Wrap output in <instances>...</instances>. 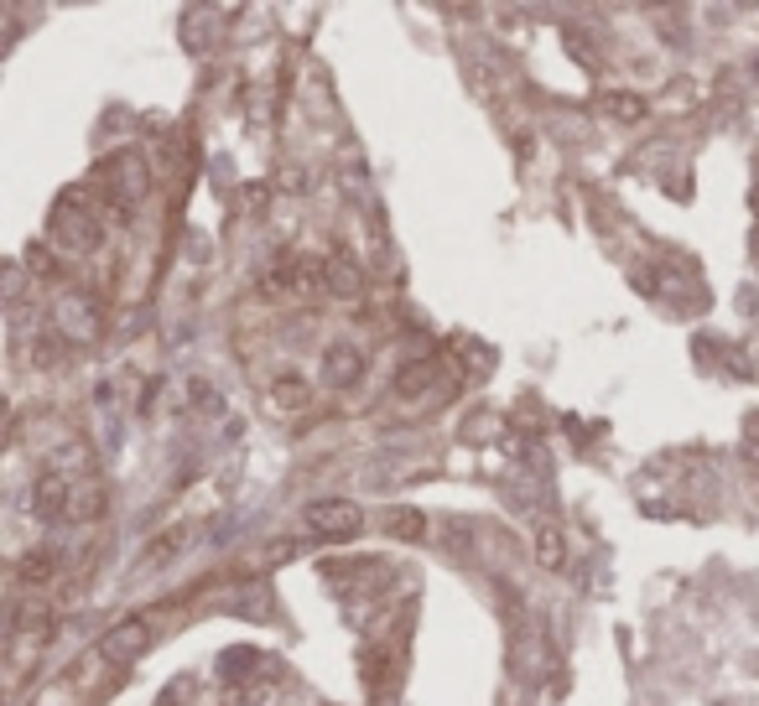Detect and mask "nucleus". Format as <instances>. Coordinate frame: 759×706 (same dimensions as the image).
<instances>
[{
  "mask_svg": "<svg viewBox=\"0 0 759 706\" xmlns=\"http://www.w3.org/2000/svg\"><path fill=\"white\" fill-rule=\"evenodd\" d=\"M47 235H53V244L68 250V255H89V250H100V218L83 208L79 193H68L58 208H53V218H47Z\"/></svg>",
  "mask_w": 759,
  "mask_h": 706,
  "instance_id": "obj_1",
  "label": "nucleus"
},
{
  "mask_svg": "<svg viewBox=\"0 0 759 706\" xmlns=\"http://www.w3.org/2000/svg\"><path fill=\"white\" fill-rule=\"evenodd\" d=\"M100 187H104V197L115 203V214H131L140 197H146L151 176H146L140 157H110V161L100 167Z\"/></svg>",
  "mask_w": 759,
  "mask_h": 706,
  "instance_id": "obj_2",
  "label": "nucleus"
},
{
  "mask_svg": "<svg viewBox=\"0 0 759 706\" xmlns=\"http://www.w3.org/2000/svg\"><path fill=\"white\" fill-rule=\"evenodd\" d=\"M302 525L313 530V535H322V540H349V535L364 530V510L354 499H313L302 510Z\"/></svg>",
  "mask_w": 759,
  "mask_h": 706,
  "instance_id": "obj_3",
  "label": "nucleus"
},
{
  "mask_svg": "<svg viewBox=\"0 0 759 706\" xmlns=\"http://www.w3.org/2000/svg\"><path fill=\"white\" fill-rule=\"evenodd\" d=\"M151 639H157V613H131L100 639V654L110 665H125V660H140L151 649Z\"/></svg>",
  "mask_w": 759,
  "mask_h": 706,
  "instance_id": "obj_4",
  "label": "nucleus"
},
{
  "mask_svg": "<svg viewBox=\"0 0 759 706\" xmlns=\"http://www.w3.org/2000/svg\"><path fill=\"white\" fill-rule=\"evenodd\" d=\"M322 286V260H307V255H292L271 265L265 281H260V296H307Z\"/></svg>",
  "mask_w": 759,
  "mask_h": 706,
  "instance_id": "obj_5",
  "label": "nucleus"
},
{
  "mask_svg": "<svg viewBox=\"0 0 759 706\" xmlns=\"http://www.w3.org/2000/svg\"><path fill=\"white\" fill-rule=\"evenodd\" d=\"M360 379H364L360 349H349V343H333V349L322 353V385H328V390H354Z\"/></svg>",
  "mask_w": 759,
  "mask_h": 706,
  "instance_id": "obj_6",
  "label": "nucleus"
},
{
  "mask_svg": "<svg viewBox=\"0 0 759 706\" xmlns=\"http://www.w3.org/2000/svg\"><path fill=\"white\" fill-rule=\"evenodd\" d=\"M322 292H333V296H360V292H364V271L339 250V255L322 260Z\"/></svg>",
  "mask_w": 759,
  "mask_h": 706,
  "instance_id": "obj_7",
  "label": "nucleus"
},
{
  "mask_svg": "<svg viewBox=\"0 0 759 706\" xmlns=\"http://www.w3.org/2000/svg\"><path fill=\"white\" fill-rule=\"evenodd\" d=\"M68 489H73V483H68L63 472H42L37 489H32V510H37L42 520H58V514L68 510Z\"/></svg>",
  "mask_w": 759,
  "mask_h": 706,
  "instance_id": "obj_8",
  "label": "nucleus"
},
{
  "mask_svg": "<svg viewBox=\"0 0 759 706\" xmlns=\"http://www.w3.org/2000/svg\"><path fill=\"white\" fill-rule=\"evenodd\" d=\"M58 577V556L53 550H26L21 556V567H16V588H26V592H42L47 582Z\"/></svg>",
  "mask_w": 759,
  "mask_h": 706,
  "instance_id": "obj_9",
  "label": "nucleus"
},
{
  "mask_svg": "<svg viewBox=\"0 0 759 706\" xmlns=\"http://www.w3.org/2000/svg\"><path fill=\"white\" fill-rule=\"evenodd\" d=\"M536 561L546 571L567 567V540H562V525H552V520H541L536 525Z\"/></svg>",
  "mask_w": 759,
  "mask_h": 706,
  "instance_id": "obj_10",
  "label": "nucleus"
},
{
  "mask_svg": "<svg viewBox=\"0 0 759 706\" xmlns=\"http://www.w3.org/2000/svg\"><path fill=\"white\" fill-rule=\"evenodd\" d=\"M94 317H100L94 301H79V296H73V301H63V328H68L73 343H79V338H94V328H100Z\"/></svg>",
  "mask_w": 759,
  "mask_h": 706,
  "instance_id": "obj_11",
  "label": "nucleus"
},
{
  "mask_svg": "<svg viewBox=\"0 0 759 706\" xmlns=\"http://www.w3.org/2000/svg\"><path fill=\"white\" fill-rule=\"evenodd\" d=\"M307 379H297V374H281L276 385H271V406L276 411H307Z\"/></svg>",
  "mask_w": 759,
  "mask_h": 706,
  "instance_id": "obj_12",
  "label": "nucleus"
},
{
  "mask_svg": "<svg viewBox=\"0 0 759 706\" xmlns=\"http://www.w3.org/2000/svg\"><path fill=\"white\" fill-rule=\"evenodd\" d=\"M385 525H390V535H400V540H421V514L417 510H390Z\"/></svg>",
  "mask_w": 759,
  "mask_h": 706,
  "instance_id": "obj_13",
  "label": "nucleus"
},
{
  "mask_svg": "<svg viewBox=\"0 0 759 706\" xmlns=\"http://www.w3.org/2000/svg\"><path fill=\"white\" fill-rule=\"evenodd\" d=\"M182 540H188V525H182V530H172V535H161L157 546H151V550H146V556H140V567H157L161 556H178V550H182Z\"/></svg>",
  "mask_w": 759,
  "mask_h": 706,
  "instance_id": "obj_14",
  "label": "nucleus"
},
{
  "mask_svg": "<svg viewBox=\"0 0 759 706\" xmlns=\"http://www.w3.org/2000/svg\"><path fill=\"white\" fill-rule=\"evenodd\" d=\"M609 110H614L620 119H639V115H645V104H639L635 94H609Z\"/></svg>",
  "mask_w": 759,
  "mask_h": 706,
  "instance_id": "obj_15",
  "label": "nucleus"
}]
</instances>
